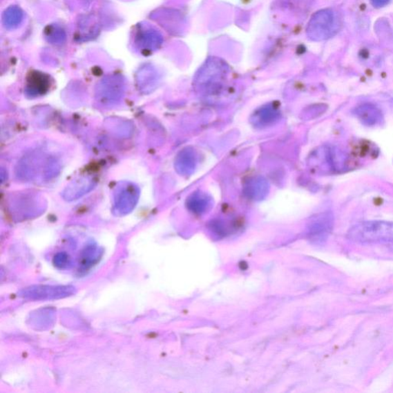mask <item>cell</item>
<instances>
[{"instance_id": "1", "label": "cell", "mask_w": 393, "mask_h": 393, "mask_svg": "<svg viewBox=\"0 0 393 393\" xmlns=\"http://www.w3.org/2000/svg\"><path fill=\"white\" fill-rule=\"evenodd\" d=\"M347 238L357 244L392 242L393 222L385 220H370L352 227Z\"/></svg>"}, {"instance_id": "2", "label": "cell", "mask_w": 393, "mask_h": 393, "mask_svg": "<svg viewBox=\"0 0 393 393\" xmlns=\"http://www.w3.org/2000/svg\"><path fill=\"white\" fill-rule=\"evenodd\" d=\"M341 27V19L332 9L320 10L310 19L307 28L308 37L319 42L336 35Z\"/></svg>"}, {"instance_id": "3", "label": "cell", "mask_w": 393, "mask_h": 393, "mask_svg": "<svg viewBox=\"0 0 393 393\" xmlns=\"http://www.w3.org/2000/svg\"><path fill=\"white\" fill-rule=\"evenodd\" d=\"M354 114L365 126H376L383 121L381 108L372 103H364L358 106L354 110Z\"/></svg>"}, {"instance_id": "4", "label": "cell", "mask_w": 393, "mask_h": 393, "mask_svg": "<svg viewBox=\"0 0 393 393\" xmlns=\"http://www.w3.org/2000/svg\"><path fill=\"white\" fill-rule=\"evenodd\" d=\"M267 189L266 181L262 178H254L247 184V195L254 199H260L266 195Z\"/></svg>"}, {"instance_id": "5", "label": "cell", "mask_w": 393, "mask_h": 393, "mask_svg": "<svg viewBox=\"0 0 393 393\" xmlns=\"http://www.w3.org/2000/svg\"><path fill=\"white\" fill-rule=\"evenodd\" d=\"M279 113L277 108L274 106H267L262 108L259 111L254 114L253 122L256 125H267L278 119Z\"/></svg>"}, {"instance_id": "6", "label": "cell", "mask_w": 393, "mask_h": 393, "mask_svg": "<svg viewBox=\"0 0 393 393\" xmlns=\"http://www.w3.org/2000/svg\"><path fill=\"white\" fill-rule=\"evenodd\" d=\"M189 207L195 213H203L210 205L211 200L202 193H195L188 201Z\"/></svg>"}, {"instance_id": "7", "label": "cell", "mask_w": 393, "mask_h": 393, "mask_svg": "<svg viewBox=\"0 0 393 393\" xmlns=\"http://www.w3.org/2000/svg\"><path fill=\"white\" fill-rule=\"evenodd\" d=\"M179 169L182 173L189 174L195 169L196 164V156L193 151H184L181 153L180 160L178 162Z\"/></svg>"}, {"instance_id": "8", "label": "cell", "mask_w": 393, "mask_h": 393, "mask_svg": "<svg viewBox=\"0 0 393 393\" xmlns=\"http://www.w3.org/2000/svg\"><path fill=\"white\" fill-rule=\"evenodd\" d=\"M391 0H370V3L375 8H383L390 3Z\"/></svg>"}]
</instances>
